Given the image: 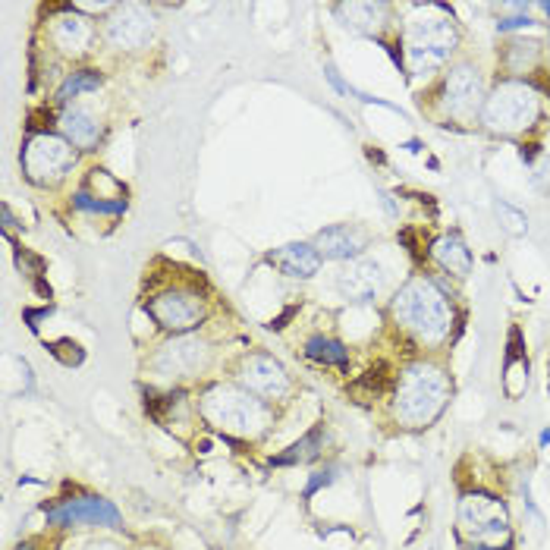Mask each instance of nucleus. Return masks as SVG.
<instances>
[{"label": "nucleus", "instance_id": "9d476101", "mask_svg": "<svg viewBox=\"0 0 550 550\" xmlns=\"http://www.w3.org/2000/svg\"><path fill=\"white\" fill-rule=\"evenodd\" d=\"M48 516V525L57 528H73V525H98V528H123V516L110 500L104 497H66L60 503H54L51 510H44Z\"/></svg>", "mask_w": 550, "mask_h": 550}, {"label": "nucleus", "instance_id": "473e14b6", "mask_svg": "<svg viewBox=\"0 0 550 550\" xmlns=\"http://www.w3.org/2000/svg\"><path fill=\"white\" fill-rule=\"evenodd\" d=\"M16 550H38V547H35V544H29V541H26V544H19V547H16Z\"/></svg>", "mask_w": 550, "mask_h": 550}, {"label": "nucleus", "instance_id": "f3484780", "mask_svg": "<svg viewBox=\"0 0 550 550\" xmlns=\"http://www.w3.org/2000/svg\"><path fill=\"white\" fill-rule=\"evenodd\" d=\"M57 126H60V136L82 151H92L101 142V123L82 107H66L57 117Z\"/></svg>", "mask_w": 550, "mask_h": 550}, {"label": "nucleus", "instance_id": "5701e85b", "mask_svg": "<svg viewBox=\"0 0 550 550\" xmlns=\"http://www.w3.org/2000/svg\"><path fill=\"white\" fill-rule=\"evenodd\" d=\"M305 356L312 362H321V365H337V368H346L349 365V349L334 340V337H312L305 343Z\"/></svg>", "mask_w": 550, "mask_h": 550}, {"label": "nucleus", "instance_id": "f704fd0d", "mask_svg": "<svg viewBox=\"0 0 550 550\" xmlns=\"http://www.w3.org/2000/svg\"><path fill=\"white\" fill-rule=\"evenodd\" d=\"M544 13H547V16H550V4H544Z\"/></svg>", "mask_w": 550, "mask_h": 550}, {"label": "nucleus", "instance_id": "c756f323", "mask_svg": "<svg viewBox=\"0 0 550 550\" xmlns=\"http://www.w3.org/2000/svg\"><path fill=\"white\" fill-rule=\"evenodd\" d=\"M462 550H513V544H506V547H484V544H462Z\"/></svg>", "mask_w": 550, "mask_h": 550}, {"label": "nucleus", "instance_id": "f03ea898", "mask_svg": "<svg viewBox=\"0 0 550 550\" xmlns=\"http://www.w3.org/2000/svg\"><path fill=\"white\" fill-rule=\"evenodd\" d=\"M396 324H403L409 334L422 343H444L453 327V308L447 296L437 290V283L428 277L409 280L390 302Z\"/></svg>", "mask_w": 550, "mask_h": 550}, {"label": "nucleus", "instance_id": "6e6552de", "mask_svg": "<svg viewBox=\"0 0 550 550\" xmlns=\"http://www.w3.org/2000/svg\"><path fill=\"white\" fill-rule=\"evenodd\" d=\"M208 356H211V349L202 337L180 334L154 352L151 368L154 374H161L167 381H183V378H195V374L208 365Z\"/></svg>", "mask_w": 550, "mask_h": 550}, {"label": "nucleus", "instance_id": "aec40b11", "mask_svg": "<svg viewBox=\"0 0 550 550\" xmlns=\"http://www.w3.org/2000/svg\"><path fill=\"white\" fill-rule=\"evenodd\" d=\"M525 390H528V359L522 352V334L513 330L510 352H506V365H503V393L510 396V400H519Z\"/></svg>", "mask_w": 550, "mask_h": 550}, {"label": "nucleus", "instance_id": "2eb2a0df", "mask_svg": "<svg viewBox=\"0 0 550 550\" xmlns=\"http://www.w3.org/2000/svg\"><path fill=\"white\" fill-rule=\"evenodd\" d=\"M268 264L286 277L296 280H312L321 271V252L308 242H290V246H280L274 252H268Z\"/></svg>", "mask_w": 550, "mask_h": 550}, {"label": "nucleus", "instance_id": "6ab92c4d", "mask_svg": "<svg viewBox=\"0 0 550 550\" xmlns=\"http://www.w3.org/2000/svg\"><path fill=\"white\" fill-rule=\"evenodd\" d=\"M431 258L440 264L444 271L456 274V277H466L472 274V252L469 246L462 242L456 233H447V236H437L431 242Z\"/></svg>", "mask_w": 550, "mask_h": 550}, {"label": "nucleus", "instance_id": "f257e3e1", "mask_svg": "<svg viewBox=\"0 0 550 550\" xmlns=\"http://www.w3.org/2000/svg\"><path fill=\"white\" fill-rule=\"evenodd\" d=\"M450 378L431 362H412L403 368L393 393V415L406 428H428L450 403Z\"/></svg>", "mask_w": 550, "mask_h": 550}, {"label": "nucleus", "instance_id": "a211bd4d", "mask_svg": "<svg viewBox=\"0 0 550 550\" xmlns=\"http://www.w3.org/2000/svg\"><path fill=\"white\" fill-rule=\"evenodd\" d=\"M315 249L321 252V258H334V261H349L356 258L365 249V236L349 227V224H337L327 227L315 236Z\"/></svg>", "mask_w": 550, "mask_h": 550}, {"label": "nucleus", "instance_id": "2f4dec72", "mask_svg": "<svg viewBox=\"0 0 550 550\" xmlns=\"http://www.w3.org/2000/svg\"><path fill=\"white\" fill-rule=\"evenodd\" d=\"M541 447H550V428H547V431L541 434Z\"/></svg>", "mask_w": 550, "mask_h": 550}, {"label": "nucleus", "instance_id": "9b49d317", "mask_svg": "<svg viewBox=\"0 0 550 550\" xmlns=\"http://www.w3.org/2000/svg\"><path fill=\"white\" fill-rule=\"evenodd\" d=\"M484 82L472 63H456L444 79V110L450 117L469 120L484 107Z\"/></svg>", "mask_w": 550, "mask_h": 550}, {"label": "nucleus", "instance_id": "cd10ccee", "mask_svg": "<svg viewBox=\"0 0 550 550\" xmlns=\"http://www.w3.org/2000/svg\"><path fill=\"white\" fill-rule=\"evenodd\" d=\"M522 26H532V19H528V16L500 19V22H497V32H510V29H522Z\"/></svg>", "mask_w": 550, "mask_h": 550}, {"label": "nucleus", "instance_id": "7c9ffc66", "mask_svg": "<svg viewBox=\"0 0 550 550\" xmlns=\"http://www.w3.org/2000/svg\"><path fill=\"white\" fill-rule=\"evenodd\" d=\"M0 211H4V230L16 227V220H13V211H10V205H4V208H0Z\"/></svg>", "mask_w": 550, "mask_h": 550}, {"label": "nucleus", "instance_id": "39448f33", "mask_svg": "<svg viewBox=\"0 0 550 550\" xmlns=\"http://www.w3.org/2000/svg\"><path fill=\"white\" fill-rule=\"evenodd\" d=\"M541 117V98L528 82L506 79L494 92L484 98L481 120L488 129L503 132V136H516V132L532 129Z\"/></svg>", "mask_w": 550, "mask_h": 550}, {"label": "nucleus", "instance_id": "20e7f679", "mask_svg": "<svg viewBox=\"0 0 550 550\" xmlns=\"http://www.w3.org/2000/svg\"><path fill=\"white\" fill-rule=\"evenodd\" d=\"M403 41H406V63L412 76H431L453 54L459 32L444 10L431 7V10H418L406 22Z\"/></svg>", "mask_w": 550, "mask_h": 550}, {"label": "nucleus", "instance_id": "7ed1b4c3", "mask_svg": "<svg viewBox=\"0 0 550 550\" xmlns=\"http://www.w3.org/2000/svg\"><path fill=\"white\" fill-rule=\"evenodd\" d=\"M202 418L227 437H258L271 425V409L246 387L214 384L202 393Z\"/></svg>", "mask_w": 550, "mask_h": 550}, {"label": "nucleus", "instance_id": "c85d7f7f", "mask_svg": "<svg viewBox=\"0 0 550 550\" xmlns=\"http://www.w3.org/2000/svg\"><path fill=\"white\" fill-rule=\"evenodd\" d=\"M82 550H120V547L110 544V541H95V544H85Z\"/></svg>", "mask_w": 550, "mask_h": 550}, {"label": "nucleus", "instance_id": "423d86ee", "mask_svg": "<svg viewBox=\"0 0 550 550\" xmlns=\"http://www.w3.org/2000/svg\"><path fill=\"white\" fill-rule=\"evenodd\" d=\"M459 541L462 544H484V547H506L513 544L510 535V513L503 500L484 491H466L459 500Z\"/></svg>", "mask_w": 550, "mask_h": 550}, {"label": "nucleus", "instance_id": "4be33fe9", "mask_svg": "<svg viewBox=\"0 0 550 550\" xmlns=\"http://www.w3.org/2000/svg\"><path fill=\"white\" fill-rule=\"evenodd\" d=\"M538 54H541V44L538 41H532V38H528V41L525 38H513L503 48V66L513 76H522V73H528L538 63Z\"/></svg>", "mask_w": 550, "mask_h": 550}, {"label": "nucleus", "instance_id": "dca6fc26", "mask_svg": "<svg viewBox=\"0 0 550 550\" xmlns=\"http://www.w3.org/2000/svg\"><path fill=\"white\" fill-rule=\"evenodd\" d=\"M381 286V268L374 261H352L337 274V290L352 302H371Z\"/></svg>", "mask_w": 550, "mask_h": 550}, {"label": "nucleus", "instance_id": "412c9836", "mask_svg": "<svg viewBox=\"0 0 550 550\" xmlns=\"http://www.w3.org/2000/svg\"><path fill=\"white\" fill-rule=\"evenodd\" d=\"M324 440H327L324 425H315L305 437H299L293 447H286L280 456H274L271 466H305V462H315L324 450Z\"/></svg>", "mask_w": 550, "mask_h": 550}, {"label": "nucleus", "instance_id": "f8f14e48", "mask_svg": "<svg viewBox=\"0 0 550 550\" xmlns=\"http://www.w3.org/2000/svg\"><path fill=\"white\" fill-rule=\"evenodd\" d=\"M239 384L246 387L249 393H255L258 400H283L286 393H290V374H286V368L264 356V352H255V356H246L239 362Z\"/></svg>", "mask_w": 550, "mask_h": 550}, {"label": "nucleus", "instance_id": "b1692460", "mask_svg": "<svg viewBox=\"0 0 550 550\" xmlns=\"http://www.w3.org/2000/svg\"><path fill=\"white\" fill-rule=\"evenodd\" d=\"M101 88V73L98 70H76L73 76H66L63 85L57 88V101L70 104L73 98L85 95V92H98Z\"/></svg>", "mask_w": 550, "mask_h": 550}, {"label": "nucleus", "instance_id": "1a4fd4ad", "mask_svg": "<svg viewBox=\"0 0 550 550\" xmlns=\"http://www.w3.org/2000/svg\"><path fill=\"white\" fill-rule=\"evenodd\" d=\"M148 315L164 330L189 334L192 327L205 321V299L192 290H183V286H173V290H164L148 299Z\"/></svg>", "mask_w": 550, "mask_h": 550}, {"label": "nucleus", "instance_id": "72a5a7b5", "mask_svg": "<svg viewBox=\"0 0 550 550\" xmlns=\"http://www.w3.org/2000/svg\"><path fill=\"white\" fill-rule=\"evenodd\" d=\"M547 387H550V365H547Z\"/></svg>", "mask_w": 550, "mask_h": 550}, {"label": "nucleus", "instance_id": "393cba45", "mask_svg": "<svg viewBox=\"0 0 550 550\" xmlns=\"http://www.w3.org/2000/svg\"><path fill=\"white\" fill-rule=\"evenodd\" d=\"M73 205L79 211H88V214H123L126 211V198H98V195H92L82 186L73 195Z\"/></svg>", "mask_w": 550, "mask_h": 550}, {"label": "nucleus", "instance_id": "ddd939ff", "mask_svg": "<svg viewBox=\"0 0 550 550\" xmlns=\"http://www.w3.org/2000/svg\"><path fill=\"white\" fill-rule=\"evenodd\" d=\"M151 35H154V19L136 4L117 7L114 16L107 19V41L120 51H142L151 41Z\"/></svg>", "mask_w": 550, "mask_h": 550}, {"label": "nucleus", "instance_id": "a878e982", "mask_svg": "<svg viewBox=\"0 0 550 550\" xmlns=\"http://www.w3.org/2000/svg\"><path fill=\"white\" fill-rule=\"evenodd\" d=\"M340 478V466H327L324 472H315L312 478H308V484H305V497H312V494H318L321 488H330Z\"/></svg>", "mask_w": 550, "mask_h": 550}, {"label": "nucleus", "instance_id": "bb28decb", "mask_svg": "<svg viewBox=\"0 0 550 550\" xmlns=\"http://www.w3.org/2000/svg\"><path fill=\"white\" fill-rule=\"evenodd\" d=\"M497 211L506 217V230H510V233H525V214H519L516 208H510V205H506V202H500L497 205Z\"/></svg>", "mask_w": 550, "mask_h": 550}, {"label": "nucleus", "instance_id": "0eeeda50", "mask_svg": "<svg viewBox=\"0 0 550 550\" xmlns=\"http://www.w3.org/2000/svg\"><path fill=\"white\" fill-rule=\"evenodd\" d=\"M76 164V151L63 136L54 132H38L22 148V170L35 186H54Z\"/></svg>", "mask_w": 550, "mask_h": 550}, {"label": "nucleus", "instance_id": "4468645a", "mask_svg": "<svg viewBox=\"0 0 550 550\" xmlns=\"http://www.w3.org/2000/svg\"><path fill=\"white\" fill-rule=\"evenodd\" d=\"M51 41H54L57 51L70 54V57H79V54H85L88 48H92L95 22L88 16H82L76 7L63 10V13H57L51 19Z\"/></svg>", "mask_w": 550, "mask_h": 550}]
</instances>
